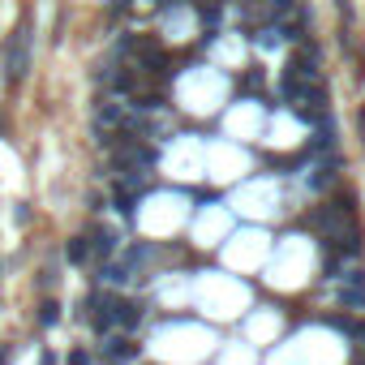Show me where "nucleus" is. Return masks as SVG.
Returning a JSON list of instances; mask_svg holds the SVG:
<instances>
[{"label": "nucleus", "mask_w": 365, "mask_h": 365, "mask_svg": "<svg viewBox=\"0 0 365 365\" xmlns=\"http://www.w3.org/2000/svg\"><path fill=\"white\" fill-rule=\"evenodd\" d=\"M292 9H297V0H271V5H267L271 18H284V13H292Z\"/></svg>", "instance_id": "6e6552de"}, {"label": "nucleus", "mask_w": 365, "mask_h": 365, "mask_svg": "<svg viewBox=\"0 0 365 365\" xmlns=\"http://www.w3.org/2000/svg\"><path fill=\"white\" fill-rule=\"evenodd\" d=\"M116 323H121V327H138V323H142V305L116 301Z\"/></svg>", "instance_id": "20e7f679"}, {"label": "nucleus", "mask_w": 365, "mask_h": 365, "mask_svg": "<svg viewBox=\"0 0 365 365\" xmlns=\"http://www.w3.org/2000/svg\"><path fill=\"white\" fill-rule=\"evenodd\" d=\"M69 365H90V357H86L82 348H73V352H69Z\"/></svg>", "instance_id": "1a4fd4ad"}, {"label": "nucleus", "mask_w": 365, "mask_h": 365, "mask_svg": "<svg viewBox=\"0 0 365 365\" xmlns=\"http://www.w3.org/2000/svg\"><path fill=\"white\" fill-rule=\"evenodd\" d=\"M39 365H56V357H52V352H43V357H39Z\"/></svg>", "instance_id": "9b49d317"}, {"label": "nucleus", "mask_w": 365, "mask_h": 365, "mask_svg": "<svg viewBox=\"0 0 365 365\" xmlns=\"http://www.w3.org/2000/svg\"><path fill=\"white\" fill-rule=\"evenodd\" d=\"M26 69H30V26H18L5 43V82L26 78Z\"/></svg>", "instance_id": "f257e3e1"}, {"label": "nucleus", "mask_w": 365, "mask_h": 365, "mask_svg": "<svg viewBox=\"0 0 365 365\" xmlns=\"http://www.w3.org/2000/svg\"><path fill=\"white\" fill-rule=\"evenodd\" d=\"M0 365H9V348H0Z\"/></svg>", "instance_id": "f8f14e48"}, {"label": "nucleus", "mask_w": 365, "mask_h": 365, "mask_svg": "<svg viewBox=\"0 0 365 365\" xmlns=\"http://www.w3.org/2000/svg\"><path fill=\"white\" fill-rule=\"evenodd\" d=\"M116 232L112 228H90V258H99V263H103V258H112L116 253Z\"/></svg>", "instance_id": "f03ea898"}, {"label": "nucleus", "mask_w": 365, "mask_h": 365, "mask_svg": "<svg viewBox=\"0 0 365 365\" xmlns=\"http://www.w3.org/2000/svg\"><path fill=\"white\" fill-rule=\"evenodd\" d=\"M65 253H69V263H73V267H86V258H90V237H73Z\"/></svg>", "instance_id": "39448f33"}, {"label": "nucleus", "mask_w": 365, "mask_h": 365, "mask_svg": "<svg viewBox=\"0 0 365 365\" xmlns=\"http://www.w3.org/2000/svg\"><path fill=\"white\" fill-rule=\"evenodd\" d=\"M125 5H129V0H108V9H112V13H121Z\"/></svg>", "instance_id": "9d476101"}, {"label": "nucleus", "mask_w": 365, "mask_h": 365, "mask_svg": "<svg viewBox=\"0 0 365 365\" xmlns=\"http://www.w3.org/2000/svg\"><path fill=\"white\" fill-rule=\"evenodd\" d=\"M284 39H288V35H284L280 26H267V30H263V39H258V47H263V52H271V47H280Z\"/></svg>", "instance_id": "423d86ee"}, {"label": "nucleus", "mask_w": 365, "mask_h": 365, "mask_svg": "<svg viewBox=\"0 0 365 365\" xmlns=\"http://www.w3.org/2000/svg\"><path fill=\"white\" fill-rule=\"evenodd\" d=\"M39 323H43V327H56V323H61V305H56V301H43Z\"/></svg>", "instance_id": "0eeeda50"}, {"label": "nucleus", "mask_w": 365, "mask_h": 365, "mask_svg": "<svg viewBox=\"0 0 365 365\" xmlns=\"http://www.w3.org/2000/svg\"><path fill=\"white\" fill-rule=\"evenodd\" d=\"M103 352H108L112 361H133V357H138V344H129V340H108V344H103Z\"/></svg>", "instance_id": "7ed1b4c3"}]
</instances>
